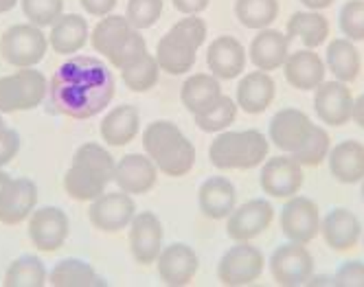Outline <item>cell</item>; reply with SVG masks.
Instances as JSON below:
<instances>
[{"instance_id": "1", "label": "cell", "mask_w": 364, "mask_h": 287, "mask_svg": "<svg viewBox=\"0 0 364 287\" xmlns=\"http://www.w3.org/2000/svg\"><path fill=\"white\" fill-rule=\"evenodd\" d=\"M48 94L58 112L70 119H90L112 103L117 82L112 70L101 60L77 55L55 70Z\"/></svg>"}, {"instance_id": "2", "label": "cell", "mask_w": 364, "mask_h": 287, "mask_svg": "<svg viewBox=\"0 0 364 287\" xmlns=\"http://www.w3.org/2000/svg\"><path fill=\"white\" fill-rule=\"evenodd\" d=\"M117 161L112 153L99 143H84L77 147L73 163L64 175V189L77 202H92L108 191L114 182Z\"/></svg>"}, {"instance_id": "3", "label": "cell", "mask_w": 364, "mask_h": 287, "mask_svg": "<svg viewBox=\"0 0 364 287\" xmlns=\"http://www.w3.org/2000/svg\"><path fill=\"white\" fill-rule=\"evenodd\" d=\"M145 153L169 178L187 175L196 165V147L173 121H154L143 132Z\"/></svg>"}, {"instance_id": "4", "label": "cell", "mask_w": 364, "mask_h": 287, "mask_svg": "<svg viewBox=\"0 0 364 287\" xmlns=\"http://www.w3.org/2000/svg\"><path fill=\"white\" fill-rule=\"evenodd\" d=\"M206 22L200 16L180 18L156 44V62L167 75H185L193 68L198 50L206 42Z\"/></svg>"}, {"instance_id": "5", "label": "cell", "mask_w": 364, "mask_h": 287, "mask_svg": "<svg viewBox=\"0 0 364 287\" xmlns=\"http://www.w3.org/2000/svg\"><path fill=\"white\" fill-rule=\"evenodd\" d=\"M270 151V139L262 134L259 129H240L230 132L224 129L220 132L211 147L209 158L215 169L230 171V169H252L264 165Z\"/></svg>"}, {"instance_id": "6", "label": "cell", "mask_w": 364, "mask_h": 287, "mask_svg": "<svg viewBox=\"0 0 364 287\" xmlns=\"http://www.w3.org/2000/svg\"><path fill=\"white\" fill-rule=\"evenodd\" d=\"M48 94V82L38 68H18L0 77V114L36 110Z\"/></svg>"}, {"instance_id": "7", "label": "cell", "mask_w": 364, "mask_h": 287, "mask_svg": "<svg viewBox=\"0 0 364 287\" xmlns=\"http://www.w3.org/2000/svg\"><path fill=\"white\" fill-rule=\"evenodd\" d=\"M48 50V36L36 24H14L0 38V55L16 68H36Z\"/></svg>"}, {"instance_id": "8", "label": "cell", "mask_w": 364, "mask_h": 287, "mask_svg": "<svg viewBox=\"0 0 364 287\" xmlns=\"http://www.w3.org/2000/svg\"><path fill=\"white\" fill-rule=\"evenodd\" d=\"M266 268V256L250 242H235L218 266V278L224 285H252L262 278Z\"/></svg>"}, {"instance_id": "9", "label": "cell", "mask_w": 364, "mask_h": 287, "mask_svg": "<svg viewBox=\"0 0 364 287\" xmlns=\"http://www.w3.org/2000/svg\"><path fill=\"white\" fill-rule=\"evenodd\" d=\"M281 232L288 242L309 244L321 232V208L307 195H292L281 208Z\"/></svg>"}, {"instance_id": "10", "label": "cell", "mask_w": 364, "mask_h": 287, "mask_svg": "<svg viewBox=\"0 0 364 287\" xmlns=\"http://www.w3.org/2000/svg\"><path fill=\"white\" fill-rule=\"evenodd\" d=\"M303 182H305L303 165L296 158H292L290 153L270 156V158L264 161L262 173H259L262 191L270 197H281V200L296 195L303 187Z\"/></svg>"}, {"instance_id": "11", "label": "cell", "mask_w": 364, "mask_h": 287, "mask_svg": "<svg viewBox=\"0 0 364 287\" xmlns=\"http://www.w3.org/2000/svg\"><path fill=\"white\" fill-rule=\"evenodd\" d=\"M136 215V202L125 191L101 193L88 206V222L101 232H121Z\"/></svg>"}, {"instance_id": "12", "label": "cell", "mask_w": 364, "mask_h": 287, "mask_svg": "<svg viewBox=\"0 0 364 287\" xmlns=\"http://www.w3.org/2000/svg\"><path fill=\"white\" fill-rule=\"evenodd\" d=\"M272 222L274 206L270 200H248L242 206H235V211L226 217V234L232 242H252L259 234H264Z\"/></svg>"}, {"instance_id": "13", "label": "cell", "mask_w": 364, "mask_h": 287, "mask_svg": "<svg viewBox=\"0 0 364 287\" xmlns=\"http://www.w3.org/2000/svg\"><path fill=\"white\" fill-rule=\"evenodd\" d=\"M316 123L299 110V108H283L270 119V143L281 149L283 153H290L292 158L303 149L307 139L314 132Z\"/></svg>"}, {"instance_id": "14", "label": "cell", "mask_w": 364, "mask_h": 287, "mask_svg": "<svg viewBox=\"0 0 364 287\" xmlns=\"http://www.w3.org/2000/svg\"><path fill=\"white\" fill-rule=\"evenodd\" d=\"M270 274L281 285H305L314 276V256L305 244L288 242L272 252Z\"/></svg>"}, {"instance_id": "15", "label": "cell", "mask_w": 364, "mask_h": 287, "mask_svg": "<svg viewBox=\"0 0 364 287\" xmlns=\"http://www.w3.org/2000/svg\"><path fill=\"white\" fill-rule=\"evenodd\" d=\"M70 232V220L58 206L36 208L29 217V239L42 252L60 250Z\"/></svg>"}, {"instance_id": "16", "label": "cell", "mask_w": 364, "mask_h": 287, "mask_svg": "<svg viewBox=\"0 0 364 287\" xmlns=\"http://www.w3.org/2000/svg\"><path fill=\"white\" fill-rule=\"evenodd\" d=\"M165 242V230L161 217L143 211L136 213L134 220L129 222V252H132L134 261L141 266H151L156 264Z\"/></svg>"}, {"instance_id": "17", "label": "cell", "mask_w": 364, "mask_h": 287, "mask_svg": "<svg viewBox=\"0 0 364 287\" xmlns=\"http://www.w3.org/2000/svg\"><path fill=\"white\" fill-rule=\"evenodd\" d=\"M353 92L345 82H323L314 90V112L323 125L343 127L351 121L353 114Z\"/></svg>"}, {"instance_id": "18", "label": "cell", "mask_w": 364, "mask_h": 287, "mask_svg": "<svg viewBox=\"0 0 364 287\" xmlns=\"http://www.w3.org/2000/svg\"><path fill=\"white\" fill-rule=\"evenodd\" d=\"M248 53L244 44L232 36H218L206 48V66L220 82H230L246 70Z\"/></svg>"}, {"instance_id": "19", "label": "cell", "mask_w": 364, "mask_h": 287, "mask_svg": "<svg viewBox=\"0 0 364 287\" xmlns=\"http://www.w3.org/2000/svg\"><path fill=\"white\" fill-rule=\"evenodd\" d=\"M159 180V167L147 153H127L114 167V185L129 193V195H143L154 189Z\"/></svg>"}, {"instance_id": "20", "label": "cell", "mask_w": 364, "mask_h": 287, "mask_svg": "<svg viewBox=\"0 0 364 287\" xmlns=\"http://www.w3.org/2000/svg\"><path fill=\"white\" fill-rule=\"evenodd\" d=\"M156 268L165 285H189L198 274L200 259L189 244H169L163 246Z\"/></svg>"}, {"instance_id": "21", "label": "cell", "mask_w": 364, "mask_h": 287, "mask_svg": "<svg viewBox=\"0 0 364 287\" xmlns=\"http://www.w3.org/2000/svg\"><path fill=\"white\" fill-rule=\"evenodd\" d=\"M321 234L333 252H347L362 239V222L349 208L338 206L321 220Z\"/></svg>"}, {"instance_id": "22", "label": "cell", "mask_w": 364, "mask_h": 287, "mask_svg": "<svg viewBox=\"0 0 364 287\" xmlns=\"http://www.w3.org/2000/svg\"><path fill=\"white\" fill-rule=\"evenodd\" d=\"M283 75L285 82L292 88L309 92L316 90L325 82L327 66L314 48H301L288 55V60L283 64Z\"/></svg>"}, {"instance_id": "23", "label": "cell", "mask_w": 364, "mask_h": 287, "mask_svg": "<svg viewBox=\"0 0 364 287\" xmlns=\"http://www.w3.org/2000/svg\"><path fill=\"white\" fill-rule=\"evenodd\" d=\"M198 206L204 217L209 220H226L237 206V189L224 175L206 178L198 191Z\"/></svg>"}, {"instance_id": "24", "label": "cell", "mask_w": 364, "mask_h": 287, "mask_svg": "<svg viewBox=\"0 0 364 287\" xmlns=\"http://www.w3.org/2000/svg\"><path fill=\"white\" fill-rule=\"evenodd\" d=\"M290 40L285 33H281L279 29H262L250 42L248 48V58L252 62V66L257 70L264 72H272L283 68L285 60L290 55Z\"/></svg>"}, {"instance_id": "25", "label": "cell", "mask_w": 364, "mask_h": 287, "mask_svg": "<svg viewBox=\"0 0 364 287\" xmlns=\"http://www.w3.org/2000/svg\"><path fill=\"white\" fill-rule=\"evenodd\" d=\"M38 206V185L31 178H14L0 204V224L18 226L29 220Z\"/></svg>"}, {"instance_id": "26", "label": "cell", "mask_w": 364, "mask_h": 287, "mask_svg": "<svg viewBox=\"0 0 364 287\" xmlns=\"http://www.w3.org/2000/svg\"><path fill=\"white\" fill-rule=\"evenodd\" d=\"M277 94V84L272 80L270 72L264 70H252L242 77V82L237 84V106L246 114H262L266 112Z\"/></svg>"}, {"instance_id": "27", "label": "cell", "mask_w": 364, "mask_h": 287, "mask_svg": "<svg viewBox=\"0 0 364 287\" xmlns=\"http://www.w3.org/2000/svg\"><path fill=\"white\" fill-rule=\"evenodd\" d=\"M134 27L127 22L125 16H106L97 22L95 31L90 33V42H92V48L97 53H101L108 62H112L121 50L125 48V44L132 40L134 36Z\"/></svg>"}, {"instance_id": "28", "label": "cell", "mask_w": 364, "mask_h": 287, "mask_svg": "<svg viewBox=\"0 0 364 287\" xmlns=\"http://www.w3.org/2000/svg\"><path fill=\"white\" fill-rule=\"evenodd\" d=\"M329 171L341 185H358L364 180V145L355 139L341 141L327 153Z\"/></svg>"}, {"instance_id": "29", "label": "cell", "mask_w": 364, "mask_h": 287, "mask_svg": "<svg viewBox=\"0 0 364 287\" xmlns=\"http://www.w3.org/2000/svg\"><path fill=\"white\" fill-rule=\"evenodd\" d=\"M139 129H141V114L129 103H121V106L112 108L99 125L101 139L110 147H123L127 143H132L139 134Z\"/></svg>"}, {"instance_id": "30", "label": "cell", "mask_w": 364, "mask_h": 287, "mask_svg": "<svg viewBox=\"0 0 364 287\" xmlns=\"http://www.w3.org/2000/svg\"><path fill=\"white\" fill-rule=\"evenodd\" d=\"M88 38H90V27L86 18L77 13H64L50 27L48 46L60 55H75L86 46Z\"/></svg>"}, {"instance_id": "31", "label": "cell", "mask_w": 364, "mask_h": 287, "mask_svg": "<svg viewBox=\"0 0 364 287\" xmlns=\"http://www.w3.org/2000/svg\"><path fill=\"white\" fill-rule=\"evenodd\" d=\"M325 66H327V72L333 75V80L345 82V84L355 82L362 68V58H360L355 42L347 38L331 40L325 53Z\"/></svg>"}, {"instance_id": "32", "label": "cell", "mask_w": 364, "mask_h": 287, "mask_svg": "<svg viewBox=\"0 0 364 287\" xmlns=\"http://www.w3.org/2000/svg\"><path fill=\"white\" fill-rule=\"evenodd\" d=\"M329 38V20L321 11H296L288 20V40H299L303 48H318Z\"/></svg>"}, {"instance_id": "33", "label": "cell", "mask_w": 364, "mask_h": 287, "mask_svg": "<svg viewBox=\"0 0 364 287\" xmlns=\"http://www.w3.org/2000/svg\"><path fill=\"white\" fill-rule=\"evenodd\" d=\"M220 94H222V84L211 72H196L187 77L180 90L182 106L191 114H200L202 110H206Z\"/></svg>"}, {"instance_id": "34", "label": "cell", "mask_w": 364, "mask_h": 287, "mask_svg": "<svg viewBox=\"0 0 364 287\" xmlns=\"http://www.w3.org/2000/svg\"><path fill=\"white\" fill-rule=\"evenodd\" d=\"M48 283L55 287H95V285H103V278L84 259H62L50 270Z\"/></svg>"}, {"instance_id": "35", "label": "cell", "mask_w": 364, "mask_h": 287, "mask_svg": "<svg viewBox=\"0 0 364 287\" xmlns=\"http://www.w3.org/2000/svg\"><path fill=\"white\" fill-rule=\"evenodd\" d=\"M237 101L230 99L226 94H220L209 108L202 110L200 114H193L196 125L202 129V132H209V134H220L224 129H228L237 119Z\"/></svg>"}, {"instance_id": "36", "label": "cell", "mask_w": 364, "mask_h": 287, "mask_svg": "<svg viewBox=\"0 0 364 287\" xmlns=\"http://www.w3.org/2000/svg\"><path fill=\"white\" fill-rule=\"evenodd\" d=\"M48 283L46 268L36 254H22L11 261L5 272V285L9 287H42Z\"/></svg>"}, {"instance_id": "37", "label": "cell", "mask_w": 364, "mask_h": 287, "mask_svg": "<svg viewBox=\"0 0 364 287\" xmlns=\"http://www.w3.org/2000/svg\"><path fill=\"white\" fill-rule=\"evenodd\" d=\"M235 18L246 29H268L279 18V0H235Z\"/></svg>"}, {"instance_id": "38", "label": "cell", "mask_w": 364, "mask_h": 287, "mask_svg": "<svg viewBox=\"0 0 364 287\" xmlns=\"http://www.w3.org/2000/svg\"><path fill=\"white\" fill-rule=\"evenodd\" d=\"M121 77H123V84L132 92H149L156 84H159L161 66L151 53H147L136 64H132L129 68H123Z\"/></svg>"}, {"instance_id": "39", "label": "cell", "mask_w": 364, "mask_h": 287, "mask_svg": "<svg viewBox=\"0 0 364 287\" xmlns=\"http://www.w3.org/2000/svg\"><path fill=\"white\" fill-rule=\"evenodd\" d=\"M20 7L24 18L40 29L53 27L64 16V0H20Z\"/></svg>"}, {"instance_id": "40", "label": "cell", "mask_w": 364, "mask_h": 287, "mask_svg": "<svg viewBox=\"0 0 364 287\" xmlns=\"http://www.w3.org/2000/svg\"><path fill=\"white\" fill-rule=\"evenodd\" d=\"M165 0H129L125 7V18L136 31L151 29L161 20Z\"/></svg>"}, {"instance_id": "41", "label": "cell", "mask_w": 364, "mask_h": 287, "mask_svg": "<svg viewBox=\"0 0 364 287\" xmlns=\"http://www.w3.org/2000/svg\"><path fill=\"white\" fill-rule=\"evenodd\" d=\"M338 27L343 38L364 42V0H347L338 13Z\"/></svg>"}, {"instance_id": "42", "label": "cell", "mask_w": 364, "mask_h": 287, "mask_svg": "<svg viewBox=\"0 0 364 287\" xmlns=\"http://www.w3.org/2000/svg\"><path fill=\"white\" fill-rule=\"evenodd\" d=\"M331 149V139H329V132L323 127V125H316L311 136L307 139V143L303 145V149L294 156V158L303 165V167H316L321 165L327 153Z\"/></svg>"}, {"instance_id": "43", "label": "cell", "mask_w": 364, "mask_h": 287, "mask_svg": "<svg viewBox=\"0 0 364 287\" xmlns=\"http://www.w3.org/2000/svg\"><path fill=\"white\" fill-rule=\"evenodd\" d=\"M147 53H149V50H147V42H145V38L141 36V31H134L132 40H129V42L125 44V48L121 50V53H119L110 64H112L114 68L123 70V68H129L132 64H136L139 60H143Z\"/></svg>"}, {"instance_id": "44", "label": "cell", "mask_w": 364, "mask_h": 287, "mask_svg": "<svg viewBox=\"0 0 364 287\" xmlns=\"http://www.w3.org/2000/svg\"><path fill=\"white\" fill-rule=\"evenodd\" d=\"M336 285L343 287H364V264L362 261H347L336 270Z\"/></svg>"}, {"instance_id": "45", "label": "cell", "mask_w": 364, "mask_h": 287, "mask_svg": "<svg viewBox=\"0 0 364 287\" xmlns=\"http://www.w3.org/2000/svg\"><path fill=\"white\" fill-rule=\"evenodd\" d=\"M20 145H22V141L16 129L5 127L3 132H0V169L7 167L16 158L20 151Z\"/></svg>"}, {"instance_id": "46", "label": "cell", "mask_w": 364, "mask_h": 287, "mask_svg": "<svg viewBox=\"0 0 364 287\" xmlns=\"http://www.w3.org/2000/svg\"><path fill=\"white\" fill-rule=\"evenodd\" d=\"M82 7L86 9V13L97 16V18H106L112 13V9L117 7V0H80Z\"/></svg>"}, {"instance_id": "47", "label": "cell", "mask_w": 364, "mask_h": 287, "mask_svg": "<svg viewBox=\"0 0 364 287\" xmlns=\"http://www.w3.org/2000/svg\"><path fill=\"white\" fill-rule=\"evenodd\" d=\"M173 7L185 13V16H200L206 7H209L211 0H171Z\"/></svg>"}, {"instance_id": "48", "label": "cell", "mask_w": 364, "mask_h": 287, "mask_svg": "<svg viewBox=\"0 0 364 287\" xmlns=\"http://www.w3.org/2000/svg\"><path fill=\"white\" fill-rule=\"evenodd\" d=\"M351 121H355L358 127L364 129V92H362L358 99H353V114H351Z\"/></svg>"}, {"instance_id": "49", "label": "cell", "mask_w": 364, "mask_h": 287, "mask_svg": "<svg viewBox=\"0 0 364 287\" xmlns=\"http://www.w3.org/2000/svg\"><path fill=\"white\" fill-rule=\"evenodd\" d=\"M299 3L305 7V9H311V11H323L327 7L333 5V0H299Z\"/></svg>"}, {"instance_id": "50", "label": "cell", "mask_w": 364, "mask_h": 287, "mask_svg": "<svg viewBox=\"0 0 364 287\" xmlns=\"http://www.w3.org/2000/svg\"><path fill=\"white\" fill-rule=\"evenodd\" d=\"M11 175L7 173V171H3L0 169V204H3V197H5V193L9 191V185H11Z\"/></svg>"}, {"instance_id": "51", "label": "cell", "mask_w": 364, "mask_h": 287, "mask_svg": "<svg viewBox=\"0 0 364 287\" xmlns=\"http://www.w3.org/2000/svg\"><path fill=\"white\" fill-rule=\"evenodd\" d=\"M20 3V0H0V13H7V11H11L16 5Z\"/></svg>"}, {"instance_id": "52", "label": "cell", "mask_w": 364, "mask_h": 287, "mask_svg": "<svg viewBox=\"0 0 364 287\" xmlns=\"http://www.w3.org/2000/svg\"><path fill=\"white\" fill-rule=\"evenodd\" d=\"M5 129V121H3V114H0V132Z\"/></svg>"}, {"instance_id": "53", "label": "cell", "mask_w": 364, "mask_h": 287, "mask_svg": "<svg viewBox=\"0 0 364 287\" xmlns=\"http://www.w3.org/2000/svg\"><path fill=\"white\" fill-rule=\"evenodd\" d=\"M360 193H362V200H364V180H362V187H360Z\"/></svg>"}]
</instances>
